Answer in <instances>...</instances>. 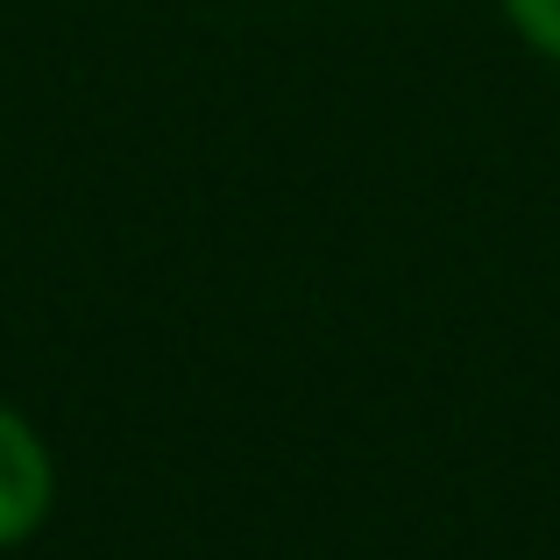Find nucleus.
<instances>
[{
  "label": "nucleus",
  "instance_id": "nucleus-1",
  "mask_svg": "<svg viewBox=\"0 0 560 560\" xmlns=\"http://www.w3.org/2000/svg\"><path fill=\"white\" fill-rule=\"evenodd\" d=\"M57 504V462L43 447V433L14 405H0V553L43 533Z\"/></svg>",
  "mask_w": 560,
  "mask_h": 560
},
{
  "label": "nucleus",
  "instance_id": "nucleus-2",
  "mask_svg": "<svg viewBox=\"0 0 560 560\" xmlns=\"http://www.w3.org/2000/svg\"><path fill=\"white\" fill-rule=\"evenodd\" d=\"M504 14H511V28H518L539 57L560 65V0H504Z\"/></svg>",
  "mask_w": 560,
  "mask_h": 560
}]
</instances>
